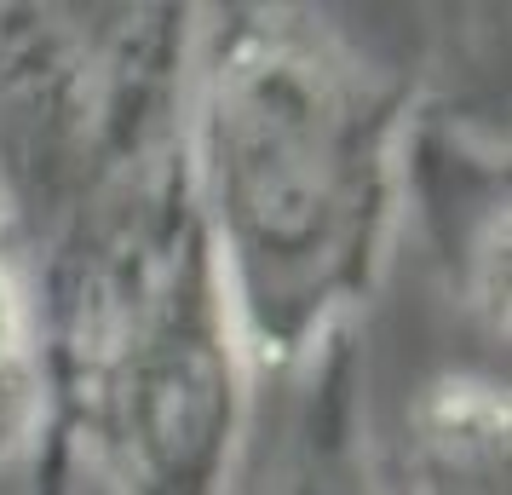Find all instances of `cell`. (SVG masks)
<instances>
[{
	"label": "cell",
	"mask_w": 512,
	"mask_h": 495,
	"mask_svg": "<svg viewBox=\"0 0 512 495\" xmlns=\"http://www.w3.org/2000/svg\"><path fill=\"white\" fill-rule=\"evenodd\" d=\"M196 6L0 0V225L47 421L29 495H225L242 444L231 329L190 167Z\"/></svg>",
	"instance_id": "1"
},
{
	"label": "cell",
	"mask_w": 512,
	"mask_h": 495,
	"mask_svg": "<svg viewBox=\"0 0 512 495\" xmlns=\"http://www.w3.org/2000/svg\"><path fill=\"white\" fill-rule=\"evenodd\" d=\"M420 75L317 6H196L190 167L242 363H311L392 265Z\"/></svg>",
	"instance_id": "2"
},
{
	"label": "cell",
	"mask_w": 512,
	"mask_h": 495,
	"mask_svg": "<svg viewBox=\"0 0 512 495\" xmlns=\"http://www.w3.org/2000/svg\"><path fill=\"white\" fill-rule=\"evenodd\" d=\"M403 202L449 306L507 352V219L512 167L495 104L420 93L403 133Z\"/></svg>",
	"instance_id": "3"
},
{
	"label": "cell",
	"mask_w": 512,
	"mask_h": 495,
	"mask_svg": "<svg viewBox=\"0 0 512 495\" xmlns=\"http://www.w3.org/2000/svg\"><path fill=\"white\" fill-rule=\"evenodd\" d=\"M507 380L443 369L415 392L397 438L392 495H507Z\"/></svg>",
	"instance_id": "4"
},
{
	"label": "cell",
	"mask_w": 512,
	"mask_h": 495,
	"mask_svg": "<svg viewBox=\"0 0 512 495\" xmlns=\"http://www.w3.org/2000/svg\"><path fill=\"white\" fill-rule=\"evenodd\" d=\"M277 495H392L369 449V403H363V334L357 323L334 329L311 352V386L300 421L288 432Z\"/></svg>",
	"instance_id": "5"
},
{
	"label": "cell",
	"mask_w": 512,
	"mask_h": 495,
	"mask_svg": "<svg viewBox=\"0 0 512 495\" xmlns=\"http://www.w3.org/2000/svg\"><path fill=\"white\" fill-rule=\"evenodd\" d=\"M47 421V386H41V329L29 300L18 248L0 225V472L29 467Z\"/></svg>",
	"instance_id": "6"
}]
</instances>
